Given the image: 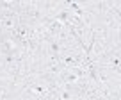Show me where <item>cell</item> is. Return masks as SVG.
Returning <instances> with one entry per match:
<instances>
[{"mask_svg": "<svg viewBox=\"0 0 121 100\" xmlns=\"http://www.w3.org/2000/svg\"><path fill=\"white\" fill-rule=\"evenodd\" d=\"M0 59H2V54H0Z\"/></svg>", "mask_w": 121, "mask_h": 100, "instance_id": "cell-1", "label": "cell"}]
</instances>
